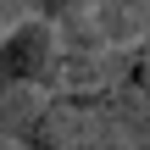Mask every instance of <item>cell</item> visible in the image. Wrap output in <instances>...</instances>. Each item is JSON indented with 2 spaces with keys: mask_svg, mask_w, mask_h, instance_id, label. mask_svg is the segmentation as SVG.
Instances as JSON below:
<instances>
[{
  "mask_svg": "<svg viewBox=\"0 0 150 150\" xmlns=\"http://www.w3.org/2000/svg\"><path fill=\"white\" fill-rule=\"evenodd\" d=\"M100 6H106V0H39V11H33V17H45L56 33H67V39H72V33H83V28L95 22V11H100Z\"/></svg>",
  "mask_w": 150,
  "mask_h": 150,
  "instance_id": "obj_4",
  "label": "cell"
},
{
  "mask_svg": "<svg viewBox=\"0 0 150 150\" xmlns=\"http://www.w3.org/2000/svg\"><path fill=\"white\" fill-rule=\"evenodd\" d=\"M134 150H150V139H145V145H134Z\"/></svg>",
  "mask_w": 150,
  "mask_h": 150,
  "instance_id": "obj_5",
  "label": "cell"
},
{
  "mask_svg": "<svg viewBox=\"0 0 150 150\" xmlns=\"http://www.w3.org/2000/svg\"><path fill=\"white\" fill-rule=\"evenodd\" d=\"M56 61H61V33L45 22V17H22L11 33H0V67L39 89V95H56Z\"/></svg>",
  "mask_w": 150,
  "mask_h": 150,
  "instance_id": "obj_2",
  "label": "cell"
},
{
  "mask_svg": "<svg viewBox=\"0 0 150 150\" xmlns=\"http://www.w3.org/2000/svg\"><path fill=\"white\" fill-rule=\"evenodd\" d=\"M39 106H45V95L28 89V83H17V78L0 67V145H17V134L33 122Z\"/></svg>",
  "mask_w": 150,
  "mask_h": 150,
  "instance_id": "obj_3",
  "label": "cell"
},
{
  "mask_svg": "<svg viewBox=\"0 0 150 150\" xmlns=\"http://www.w3.org/2000/svg\"><path fill=\"white\" fill-rule=\"evenodd\" d=\"M11 150H134V139L117 128L100 89L83 95H45L33 122L17 134Z\"/></svg>",
  "mask_w": 150,
  "mask_h": 150,
  "instance_id": "obj_1",
  "label": "cell"
}]
</instances>
